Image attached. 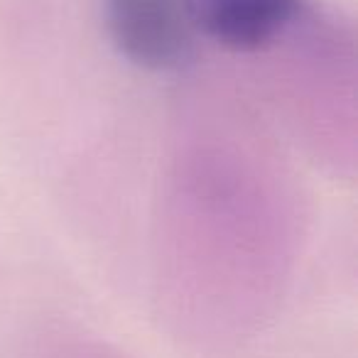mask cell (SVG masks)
Masks as SVG:
<instances>
[{"instance_id":"cell-1","label":"cell","mask_w":358,"mask_h":358,"mask_svg":"<svg viewBox=\"0 0 358 358\" xmlns=\"http://www.w3.org/2000/svg\"><path fill=\"white\" fill-rule=\"evenodd\" d=\"M106 15L115 47L135 64L164 69L187 55L192 22L182 0H108Z\"/></svg>"},{"instance_id":"cell-2","label":"cell","mask_w":358,"mask_h":358,"mask_svg":"<svg viewBox=\"0 0 358 358\" xmlns=\"http://www.w3.org/2000/svg\"><path fill=\"white\" fill-rule=\"evenodd\" d=\"M192 30L231 50L273 42L302 10V0H182Z\"/></svg>"}]
</instances>
